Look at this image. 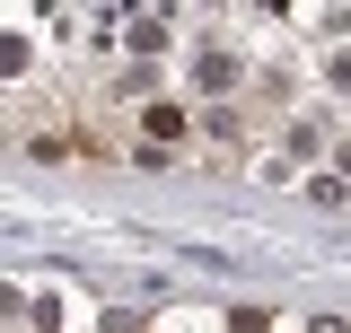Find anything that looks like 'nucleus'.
Instances as JSON below:
<instances>
[{"label": "nucleus", "mask_w": 351, "mask_h": 333, "mask_svg": "<svg viewBox=\"0 0 351 333\" xmlns=\"http://www.w3.org/2000/svg\"><path fill=\"white\" fill-rule=\"evenodd\" d=\"M193 132H202V114H193L184 97H132V140H123V158H132V166H167Z\"/></svg>", "instance_id": "nucleus-1"}, {"label": "nucleus", "mask_w": 351, "mask_h": 333, "mask_svg": "<svg viewBox=\"0 0 351 333\" xmlns=\"http://www.w3.org/2000/svg\"><path fill=\"white\" fill-rule=\"evenodd\" d=\"M193 79L211 88V97H228V79H237V53H228V44H202V62H193Z\"/></svg>", "instance_id": "nucleus-2"}, {"label": "nucleus", "mask_w": 351, "mask_h": 333, "mask_svg": "<svg viewBox=\"0 0 351 333\" xmlns=\"http://www.w3.org/2000/svg\"><path fill=\"white\" fill-rule=\"evenodd\" d=\"M316 79L334 88V97H351V44H334V53H325V62H316Z\"/></svg>", "instance_id": "nucleus-3"}, {"label": "nucleus", "mask_w": 351, "mask_h": 333, "mask_svg": "<svg viewBox=\"0 0 351 333\" xmlns=\"http://www.w3.org/2000/svg\"><path fill=\"white\" fill-rule=\"evenodd\" d=\"M167 36H176V27H167V9H158V18H141V27H132V44H141V53H167Z\"/></svg>", "instance_id": "nucleus-4"}, {"label": "nucleus", "mask_w": 351, "mask_h": 333, "mask_svg": "<svg viewBox=\"0 0 351 333\" xmlns=\"http://www.w3.org/2000/svg\"><path fill=\"white\" fill-rule=\"evenodd\" d=\"M281 149H290V158H316V149H325V132H316V123H290V132H281Z\"/></svg>", "instance_id": "nucleus-5"}, {"label": "nucleus", "mask_w": 351, "mask_h": 333, "mask_svg": "<svg viewBox=\"0 0 351 333\" xmlns=\"http://www.w3.org/2000/svg\"><path fill=\"white\" fill-rule=\"evenodd\" d=\"M228 333H272V307H228Z\"/></svg>", "instance_id": "nucleus-6"}, {"label": "nucleus", "mask_w": 351, "mask_h": 333, "mask_svg": "<svg viewBox=\"0 0 351 333\" xmlns=\"http://www.w3.org/2000/svg\"><path fill=\"white\" fill-rule=\"evenodd\" d=\"M334 166H343V175H351V140H334Z\"/></svg>", "instance_id": "nucleus-7"}]
</instances>
